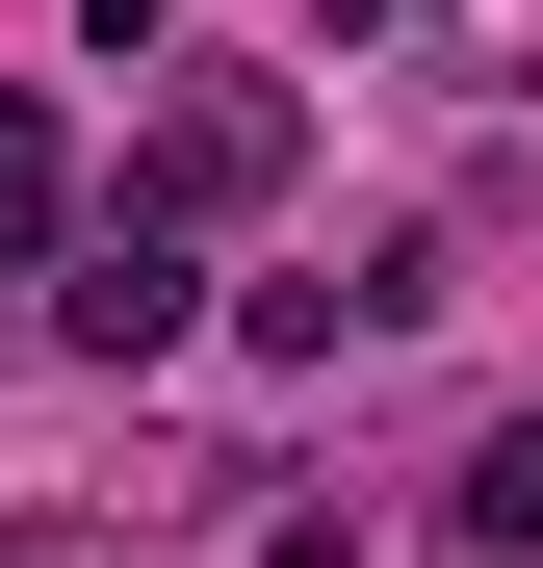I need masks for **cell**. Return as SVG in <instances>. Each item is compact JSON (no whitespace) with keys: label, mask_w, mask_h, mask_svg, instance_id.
I'll return each mask as SVG.
<instances>
[{"label":"cell","mask_w":543,"mask_h":568,"mask_svg":"<svg viewBox=\"0 0 543 568\" xmlns=\"http://www.w3.org/2000/svg\"><path fill=\"white\" fill-rule=\"evenodd\" d=\"M78 336H104V362H155V336H181V258H155V233H104V258H78Z\"/></svg>","instance_id":"obj_1"}]
</instances>
